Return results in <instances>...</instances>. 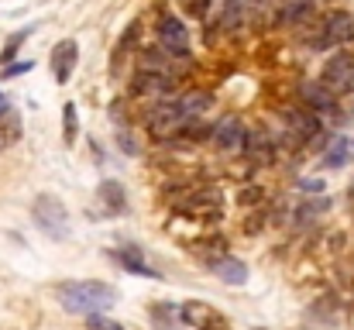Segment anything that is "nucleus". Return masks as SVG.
<instances>
[{"label":"nucleus","mask_w":354,"mask_h":330,"mask_svg":"<svg viewBox=\"0 0 354 330\" xmlns=\"http://www.w3.org/2000/svg\"><path fill=\"white\" fill-rule=\"evenodd\" d=\"M189 251H193L196 258H203L207 265H210V262H217V258H224V255H231V251H227V237H221V234H210V237L193 241V244H189Z\"/></svg>","instance_id":"21"},{"label":"nucleus","mask_w":354,"mask_h":330,"mask_svg":"<svg viewBox=\"0 0 354 330\" xmlns=\"http://www.w3.org/2000/svg\"><path fill=\"white\" fill-rule=\"evenodd\" d=\"M31 217L38 223V230L48 234L52 241L69 237V210H66V203L55 193H38L35 203H31Z\"/></svg>","instance_id":"4"},{"label":"nucleus","mask_w":354,"mask_h":330,"mask_svg":"<svg viewBox=\"0 0 354 330\" xmlns=\"http://www.w3.org/2000/svg\"><path fill=\"white\" fill-rule=\"evenodd\" d=\"M320 0H279V10L272 17L275 28H310L317 17Z\"/></svg>","instance_id":"12"},{"label":"nucleus","mask_w":354,"mask_h":330,"mask_svg":"<svg viewBox=\"0 0 354 330\" xmlns=\"http://www.w3.org/2000/svg\"><path fill=\"white\" fill-rule=\"evenodd\" d=\"M86 324H90V330H124L120 324H111V320H104L100 313H93V317H86Z\"/></svg>","instance_id":"31"},{"label":"nucleus","mask_w":354,"mask_h":330,"mask_svg":"<svg viewBox=\"0 0 354 330\" xmlns=\"http://www.w3.org/2000/svg\"><path fill=\"white\" fill-rule=\"evenodd\" d=\"M179 90L176 80H165V76H155V73H134V83H131V93L134 97H145V100H169L172 93Z\"/></svg>","instance_id":"15"},{"label":"nucleus","mask_w":354,"mask_h":330,"mask_svg":"<svg viewBox=\"0 0 354 330\" xmlns=\"http://www.w3.org/2000/svg\"><path fill=\"white\" fill-rule=\"evenodd\" d=\"M324 210H327V200L306 203V207H299V210H296V220H299V223H310V220L317 217V214H324Z\"/></svg>","instance_id":"28"},{"label":"nucleus","mask_w":354,"mask_h":330,"mask_svg":"<svg viewBox=\"0 0 354 330\" xmlns=\"http://www.w3.org/2000/svg\"><path fill=\"white\" fill-rule=\"evenodd\" d=\"M0 104H7V100H3V93H0Z\"/></svg>","instance_id":"34"},{"label":"nucleus","mask_w":354,"mask_h":330,"mask_svg":"<svg viewBox=\"0 0 354 330\" xmlns=\"http://www.w3.org/2000/svg\"><path fill=\"white\" fill-rule=\"evenodd\" d=\"M354 155V141L351 138H334V145L327 148V155H324V165L327 169H341V165H348Z\"/></svg>","instance_id":"24"},{"label":"nucleus","mask_w":354,"mask_h":330,"mask_svg":"<svg viewBox=\"0 0 354 330\" xmlns=\"http://www.w3.org/2000/svg\"><path fill=\"white\" fill-rule=\"evenodd\" d=\"M279 10V0H248V14H254L258 21H272Z\"/></svg>","instance_id":"27"},{"label":"nucleus","mask_w":354,"mask_h":330,"mask_svg":"<svg viewBox=\"0 0 354 330\" xmlns=\"http://www.w3.org/2000/svg\"><path fill=\"white\" fill-rule=\"evenodd\" d=\"M76 62H80V45H76V38H62V42L52 48V76H55L59 86L69 83Z\"/></svg>","instance_id":"16"},{"label":"nucleus","mask_w":354,"mask_h":330,"mask_svg":"<svg viewBox=\"0 0 354 330\" xmlns=\"http://www.w3.org/2000/svg\"><path fill=\"white\" fill-rule=\"evenodd\" d=\"M244 134H248V127L237 113H227L224 120H217L210 127V141L217 145L221 155H241L244 152Z\"/></svg>","instance_id":"11"},{"label":"nucleus","mask_w":354,"mask_h":330,"mask_svg":"<svg viewBox=\"0 0 354 330\" xmlns=\"http://www.w3.org/2000/svg\"><path fill=\"white\" fill-rule=\"evenodd\" d=\"M176 196H165L169 207L186 220H196V223H217L224 217V196L217 190H172Z\"/></svg>","instance_id":"2"},{"label":"nucleus","mask_w":354,"mask_h":330,"mask_svg":"<svg viewBox=\"0 0 354 330\" xmlns=\"http://www.w3.org/2000/svg\"><path fill=\"white\" fill-rule=\"evenodd\" d=\"M320 83H324L330 93H337V97L354 93V55L351 52H341V48H337V52L324 62Z\"/></svg>","instance_id":"8"},{"label":"nucleus","mask_w":354,"mask_h":330,"mask_svg":"<svg viewBox=\"0 0 354 330\" xmlns=\"http://www.w3.org/2000/svg\"><path fill=\"white\" fill-rule=\"evenodd\" d=\"M210 272L221 279V282H227V286H244L248 282V265L234 258V255H224V258H217V262H210Z\"/></svg>","instance_id":"18"},{"label":"nucleus","mask_w":354,"mask_h":330,"mask_svg":"<svg viewBox=\"0 0 354 330\" xmlns=\"http://www.w3.org/2000/svg\"><path fill=\"white\" fill-rule=\"evenodd\" d=\"M111 258L120 262L127 272H134V275H145V279H162L151 265H145V258L138 255V248H118V251H111Z\"/></svg>","instance_id":"22"},{"label":"nucleus","mask_w":354,"mask_h":330,"mask_svg":"<svg viewBox=\"0 0 354 330\" xmlns=\"http://www.w3.org/2000/svg\"><path fill=\"white\" fill-rule=\"evenodd\" d=\"M296 93H299V100L306 104V107L313 110V113H320V117H337V93H330L320 80H303L299 86H296Z\"/></svg>","instance_id":"13"},{"label":"nucleus","mask_w":354,"mask_h":330,"mask_svg":"<svg viewBox=\"0 0 354 330\" xmlns=\"http://www.w3.org/2000/svg\"><path fill=\"white\" fill-rule=\"evenodd\" d=\"M282 120L289 127V134L299 141V145H313V148H324L327 145V134H324V124H320V113L306 107V104H289L282 110Z\"/></svg>","instance_id":"6"},{"label":"nucleus","mask_w":354,"mask_h":330,"mask_svg":"<svg viewBox=\"0 0 354 330\" xmlns=\"http://www.w3.org/2000/svg\"><path fill=\"white\" fill-rule=\"evenodd\" d=\"M155 35L158 45H165L169 52H176L179 59H189V28L165 7H158V21H155Z\"/></svg>","instance_id":"9"},{"label":"nucleus","mask_w":354,"mask_h":330,"mask_svg":"<svg viewBox=\"0 0 354 330\" xmlns=\"http://www.w3.org/2000/svg\"><path fill=\"white\" fill-rule=\"evenodd\" d=\"M97 196H100V203H104L107 210H114V214H124V210H127V196H124V186H120L118 179H104V183L97 186Z\"/></svg>","instance_id":"23"},{"label":"nucleus","mask_w":354,"mask_h":330,"mask_svg":"<svg viewBox=\"0 0 354 330\" xmlns=\"http://www.w3.org/2000/svg\"><path fill=\"white\" fill-rule=\"evenodd\" d=\"M179 100V107H183V113L193 120V117H203L207 110L214 107V93L210 90H186V93H179L176 97Z\"/></svg>","instance_id":"20"},{"label":"nucleus","mask_w":354,"mask_h":330,"mask_svg":"<svg viewBox=\"0 0 354 330\" xmlns=\"http://www.w3.org/2000/svg\"><path fill=\"white\" fill-rule=\"evenodd\" d=\"M299 186H303V190H310V193H324V183H317V179H303ZM310 193H306V196H310Z\"/></svg>","instance_id":"33"},{"label":"nucleus","mask_w":354,"mask_h":330,"mask_svg":"<svg viewBox=\"0 0 354 330\" xmlns=\"http://www.w3.org/2000/svg\"><path fill=\"white\" fill-rule=\"evenodd\" d=\"M31 31H35V28H21V31H17V35H10V38H7V42H3V48H0V69H3V66H10V62H14V55H17V52H21V45H24V42H28V38H31Z\"/></svg>","instance_id":"25"},{"label":"nucleus","mask_w":354,"mask_h":330,"mask_svg":"<svg viewBox=\"0 0 354 330\" xmlns=\"http://www.w3.org/2000/svg\"><path fill=\"white\" fill-rule=\"evenodd\" d=\"M76 138H80L76 104H66V107H62V141H66V145H76Z\"/></svg>","instance_id":"26"},{"label":"nucleus","mask_w":354,"mask_h":330,"mask_svg":"<svg viewBox=\"0 0 354 330\" xmlns=\"http://www.w3.org/2000/svg\"><path fill=\"white\" fill-rule=\"evenodd\" d=\"M59 303L66 313L76 317H93L104 313L118 303V289L100 282V279H80V282H62L59 286Z\"/></svg>","instance_id":"1"},{"label":"nucleus","mask_w":354,"mask_h":330,"mask_svg":"<svg viewBox=\"0 0 354 330\" xmlns=\"http://www.w3.org/2000/svg\"><path fill=\"white\" fill-rule=\"evenodd\" d=\"M186 120H189V117L183 113L179 100H158V104H151L148 113H145V127H148V134H151L155 141H176V134L183 131Z\"/></svg>","instance_id":"5"},{"label":"nucleus","mask_w":354,"mask_h":330,"mask_svg":"<svg viewBox=\"0 0 354 330\" xmlns=\"http://www.w3.org/2000/svg\"><path fill=\"white\" fill-rule=\"evenodd\" d=\"M118 148L124 152V155H138L141 148H138V141L131 138V131L127 127H118Z\"/></svg>","instance_id":"29"},{"label":"nucleus","mask_w":354,"mask_h":330,"mask_svg":"<svg viewBox=\"0 0 354 330\" xmlns=\"http://www.w3.org/2000/svg\"><path fill=\"white\" fill-rule=\"evenodd\" d=\"M24 138V124H21V113L10 107V104H0V148H10Z\"/></svg>","instance_id":"19"},{"label":"nucleus","mask_w":354,"mask_h":330,"mask_svg":"<svg viewBox=\"0 0 354 330\" xmlns=\"http://www.w3.org/2000/svg\"><path fill=\"white\" fill-rule=\"evenodd\" d=\"M241 203H261V190H258V186L244 190V193H241Z\"/></svg>","instance_id":"32"},{"label":"nucleus","mask_w":354,"mask_h":330,"mask_svg":"<svg viewBox=\"0 0 354 330\" xmlns=\"http://www.w3.org/2000/svg\"><path fill=\"white\" fill-rule=\"evenodd\" d=\"M275 155H279V141L268 138V134L258 131V127H248V134H244V158H248L251 165L265 169V165L275 162Z\"/></svg>","instance_id":"14"},{"label":"nucleus","mask_w":354,"mask_h":330,"mask_svg":"<svg viewBox=\"0 0 354 330\" xmlns=\"http://www.w3.org/2000/svg\"><path fill=\"white\" fill-rule=\"evenodd\" d=\"M186 62L189 59H179L165 45H151V48H141L138 52V69L141 73H155V76H165V80H176V83H183Z\"/></svg>","instance_id":"7"},{"label":"nucleus","mask_w":354,"mask_h":330,"mask_svg":"<svg viewBox=\"0 0 354 330\" xmlns=\"http://www.w3.org/2000/svg\"><path fill=\"white\" fill-rule=\"evenodd\" d=\"M28 69H35V62H10V66L0 69V83H3V80H14V76H24Z\"/></svg>","instance_id":"30"},{"label":"nucleus","mask_w":354,"mask_h":330,"mask_svg":"<svg viewBox=\"0 0 354 330\" xmlns=\"http://www.w3.org/2000/svg\"><path fill=\"white\" fill-rule=\"evenodd\" d=\"M348 42H354L351 10H330V14H324L317 24H310V35H306V45L313 52H334V48H344Z\"/></svg>","instance_id":"3"},{"label":"nucleus","mask_w":354,"mask_h":330,"mask_svg":"<svg viewBox=\"0 0 354 330\" xmlns=\"http://www.w3.org/2000/svg\"><path fill=\"white\" fill-rule=\"evenodd\" d=\"M179 320L196 330H231V320H227L217 306H210V303H203V300L183 303V306H179Z\"/></svg>","instance_id":"10"},{"label":"nucleus","mask_w":354,"mask_h":330,"mask_svg":"<svg viewBox=\"0 0 354 330\" xmlns=\"http://www.w3.org/2000/svg\"><path fill=\"white\" fill-rule=\"evenodd\" d=\"M131 52H141V17H134V21L124 28V35H120L118 45H114V55H111V69H114V73L124 66V59H127Z\"/></svg>","instance_id":"17"}]
</instances>
